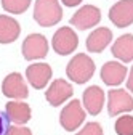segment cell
Returning a JSON list of instances; mask_svg holds the SVG:
<instances>
[{
    "label": "cell",
    "mask_w": 133,
    "mask_h": 135,
    "mask_svg": "<svg viewBox=\"0 0 133 135\" xmlns=\"http://www.w3.org/2000/svg\"><path fill=\"white\" fill-rule=\"evenodd\" d=\"M108 111L109 116H119L120 113L133 111V97L124 89H112L108 93Z\"/></svg>",
    "instance_id": "obj_5"
},
{
    "label": "cell",
    "mask_w": 133,
    "mask_h": 135,
    "mask_svg": "<svg viewBox=\"0 0 133 135\" xmlns=\"http://www.w3.org/2000/svg\"><path fill=\"white\" fill-rule=\"evenodd\" d=\"M8 117L5 113L0 111V135H7V129H8Z\"/></svg>",
    "instance_id": "obj_22"
},
{
    "label": "cell",
    "mask_w": 133,
    "mask_h": 135,
    "mask_svg": "<svg viewBox=\"0 0 133 135\" xmlns=\"http://www.w3.org/2000/svg\"><path fill=\"white\" fill-rule=\"evenodd\" d=\"M21 26L11 16L0 15V44H11L19 37Z\"/></svg>",
    "instance_id": "obj_17"
},
{
    "label": "cell",
    "mask_w": 133,
    "mask_h": 135,
    "mask_svg": "<svg viewBox=\"0 0 133 135\" xmlns=\"http://www.w3.org/2000/svg\"><path fill=\"white\" fill-rule=\"evenodd\" d=\"M66 74L74 84H87L95 74V61L84 53H79L68 63Z\"/></svg>",
    "instance_id": "obj_2"
},
{
    "label": "cell",
    "mask_w": 133,
    "mask_h": 135,
    "mask_svg": "<svg viewBox=\"0 0 133 135\" xmlns=\"http://www.w3.org/2000/svg\"><path fill=\"white\" fill-rule=\"evenodd\" d=\"M127 89H128L130 92H133V68H131L130 76H128V80H127Z\"/></svg>",
    "instance_id": "obj_24"
},
{
    "label": "cell",
    "mask_w": 133,
    "mask_h": 135,
    "mask_svg": "<svg viewBox=\"0 0 133 135\" xmlns=\"http://www.w3.org/2000/svg\"><path fill=\"white\" fill-rule=\"evenodd\" d=\"M26 77L34 89H43L52 79V66L47 63H34L26 69Z\"/></svg>",
    "instance_id": "obj_11"
},
{
    "label": "cell",
    "mask_w": 133,
    "mask_h": 135,
    "mask_svg": "<svg viewBox=\"0 0 133 135\" xmlns=\"http://www.w3.org/2000/svg\"><path fill=\"white\" fill-rule=\"evenodd\" d=\"M34 20L39 26L52 27L63 20V8L59 0H35Z\"/></svg>",
    "instance_id": "obj_1"
},
{
    "label": "cell",
    "mask_w": 133,
    "mask_h": 135,
    "mask_svg": "<svg viewBox=\"0 0 133 135\" xmlns=\"http://www.w3.org/2000/svg\"><path fill=\"white\" fill-rule=\"evenodd\" d=\"M112 42V32L108 27H98L87 37V50L90 53H101L103 50Z\"/></svg>",
    "instance_id": "obj_14"
},
{
    "label": "cell",
    "mask_w": 133,
    "mask_h": 135,
    "mask_svg": "<svg viewBox=\"0 0 133 135\" xmlns=\"http://www.w3.org/2000/svg\"><path fill=\"white\" fill-rule=\"evenodd\" d=\"M115 132L117 135H133V116H120L115 121Z\"/></svg>",
    "instance_id": "obj_19"
},
{
    "label": "cell",
    "mask_w": 133,
    "mask_h": 135,
    "mask_svg": "<svg viewBox=\"0 0 133 135\" xmlns=\"http://www.w3.org/2000/svg\"><path fill=\"white\" fill-rule=\"evenodd\" d=\"M75 135H103V127L98 122H88L84 129Z\"/></svg>",
    "instance_id": "obj_20"
},
{
    "label": "cell",
    "mask_w": 133,
    "mask_h": 135,
    "mask_svg": "<svg viewBox=\"0 0 133 135\" xmlns=\"http://www.w3.org/2000/svg\"><path fill=\"white\" fill-rule=\"evenodd\" d=\"M99 21H101V11H99V8L95 5H84L72 15L69 23L80 31H85V29L95 27Z\"/></svg>",
    "instance_id": "obj_7"
},
{
    "label": "cell",
    "mask_w": 133,
    "mask_h": 135,
    "mask_svg": "<svg viewBox=\"0 0 133 135\" xmlns=\"http://www.w3.org/2000/svg\"><path fill=\"white\" fill-rule=\"evenodd\" d=\"M32 0H2V7L11 15H21L30 7Z\"/></svg>",
    "instance_id": "obj_18"
},
{
    "label": "cell",
    "mask_w": 133,
    "mask_h": 135,
    "mask_svg": "<svg viewBox=\"0 0 133 135\" xmlns=\"http://www.w3.org/2000/svg\"><path fill=\"white\" fill-rule=\"evenodd\" d=\"M23 56L26 60H42L48 53V40L42 34H30L23 42Z\"/></svg>",
    "instance_id": "obj_6"
},
{
    "label": "cell",
    "mask_w": 133,
    "mask_h": 135,
    "mask_svg": "<svg viewBox=\"0 0 133 135\" xmlns=\"http://www.w3.org/2000/svg\"><path fill=\"white\" fill-rule=\"evenodd\" d=\"M72 95H74V89H72V85H69V82L64 79H56L48 87L45 98L52 106H59L66 100H69Z\"/></svg>",
    "instance_id": "obj_10"
},
{
    "label": "cell",
    "mask_w": 133,
    "mask_h": 135,
    "mask_svg": "<svg viewBox=\"0 0 133 135\" xmlns=\"http://www.w3.org/2000/svg\"><path fill=\"white\" fill-rule=\"evenodd\" d=\"M2 92L7 98H14V100H26L29 95L27 85L19 73H10L3 79Z\"/></svg>",
    "instance_id": "obj_8"
},
{
    "label": "cell",
    "mask_w": 133,
    "mask_h": 135,
    "mask_svg": "<svg viewBox=\"0 0 133 135\" xmlns=\"http://www.w3.org/2000/svg\"><path fill=\"white\" fill-rule=\"evenodd\" d=\"M111 52L115 58L124 61V63L133 61V34H124V36H120L114 42Z\"/></svg>",
    "instance_id": "obj_16"
},
{
    "label": "cell",
    "mask_w": 133,
    "mask_h": 135,
    "mask_svg": "<svg viewBox=\"0 0 133 135\" xmlns=\"http://www.w3.org/2000/svg\"><path fill=\"white\" fill-rule=\"evenodd\" d=\"M5 114L8 117L10 122H14L18 126H23V124H27L30 121V106L26 103V101H21V100H16V101H8L7 106H5Z\"/></svg>",
    "instance_id": "obj_12"
},
{
    "label": "cell",
    "mask_w": 133,
    "mask_h": 135,
    "mask_svg": "<svg viewBox=\"0 0 133 135\" xmlns=\"http://www.w3.org/2000/svg\"><path fill=\"white\" fill-rule=\"evenodd\" d=\"M7 135H32V132L26 126H8Z\"/></svg>",
    "instance_id": "obj_21"
},
{
    "label": "cell",
    "mask_w": 133,
    "mask_h": 135,
    "mask_svg": "<svg viewBox=\"0 0 133 135\" xmlns=\"http://www.w3.org/2000/svg\"><path fill=\"white\" fill-rule=\"evenodd\" d=\"M84 121H85V109L82 108V103L79 100L69 101V105H66L59 114V124L68 132H74L75 129H79Z\"/></svg>",
    "instance_id": "obj_3"
},
{
    "label": "cell",
    "mask_w": 133,
    "mask_h": 135,
    "mask_svg": "<svg viewBox=\"0 0 133 135\" xmlns=\"http://www.w3.org/2000/svg\"><path fill=\"white\" fill-rule=\"evenodd\" d=\"M104 92L101 87L98 85H91L88 89H85L84 97H82V101H84L85 111H88L91 116H96L101 113L103 105H104Z\"/></svg>",
    "instance_id": "obj_13"
},
{
    "label": "cell",
    "mask_w": 133,
    "mask_h": 135,
    "mask_svg": "<svg viewBox=\"0 0 133 135\" xmlns=\"http://www.w3.org/2000/svg\"><path fill=\"white\" fill-rule=\"evenodd\" d=\"M127 76V68L119 61H109L101 68V79L106 85H120Z\"/></svg>",
    "instance_id": "obj_15"
},
{
    "label": "cell",
    "mask_w": 133,
    "mask_h": 135,
    "mask_svg": "<svg viewBox=\"0 0 133 135\" xmlns=\"http://www.w3.org/2000/svg\"><path fill=\"white\" fill-rule=\"evenodd\" d=\"M77 45H79V37H77V34L69 26L59 27L53 34L52 47H53L55 52L58 55H61V56H66V55L72 53L74 50L77 48Z\"/></svg>",
    "instance_id": "obj_4"
},
{
    "label": "cell",
    "mask_w": 133,
    "mask_h": 135,
    "mask_svg": "<svg viewBox=\"0 0 133 135\" xmlns=\"http://www.w3.org/2000/svg\"><path fill=\"white\" fill-rule=\"evenodd\" d=\"M109 20L117 27H128L133 24V0H119L109 10Z\"/></svg>",
    "instance_id": "obj_9"
},
{
    "label": "cell",
    "mask_w": 133,
    "mask_h": 135,
    "mask_svg": "<svg viewBox=\"0 0 133 135\" xmlns=\"http://www.w3.org/2000/svg\"><path fill=\"white\" fill-rule=\"evenodd\" d=\"M63 2V5L64 7H69V8H72V7H79L84 0H61Z\"/></svg>",
    "instance_id": "obj_23"
}]
</instances>
